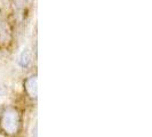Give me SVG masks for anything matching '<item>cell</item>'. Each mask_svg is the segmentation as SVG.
Wrapping results in <instances>:
<instances>
[{
    "label": "cell",
    "mask_w": 152,
    "mask_h": 137,
    "mask_svg": "<svg viewBox=\"0 0 152 137\" xmlns=\"http://www.w3.org/2000/svg\"><path fill=\"white\" fill-rule=\"evenodd\" d=\"M1 127L9 135H14L20 128V114L14 109H7L1 115Z\"/></svg>",
    "instance_id": "cell-1"
},
{
    "label": "cell",
    "mask_w": 152,
    "mask_h": 137,
    "mask_svg": "<svg viewBox=\"0 0 152 137\" xmlns=\"http://www.w3.org/2000/svg\"><path fill=\"white\" fill-rule=\"evenodd\" d=\"M32 62V52L29 46H23L17 54V64L21 68H26L30 66Z\"/></svg>",
    "instance_id": "cell-2"
},
{
    "label": "cell",
    "mask_w": 152,
    "mask_h": 137,
    "mask_svg": "<svg viewBox=\"0 0 152 137\" xmlns=\"http://www.w3.org/2000/svg\"><path fill=\"white\" fill-rule=\"evenodd\" d=\"M25 90L31 98H37L38 96V79L36 76H30L25 81Z\"/></svg>",
    "instance_id": "cell-3"
},
{
    "label": "cell",
    "mask_w": 152,
    "mask_h": 137,
    "mask_svg": "<svg viewBox=\"0 0 152 137\" xmlns=\"http://www.w3.org/2000/svg\"><path fill=\"white\" fill-rule=\"evenodd\" d=\"M10 41V29L5 21H0V44L5 45Z\"/></svg>",
    "instance_id": "cell-4"
},
{
    "label": "cell",
    "mask_w": 152,
    "mask_h": 137,
    "mask_svg": "<svg viewBox=\"0 0 152 137\" xmlns=\"http://www.w3.org/2000/svg\"><path fill=\"white\" fill-rule=\"evenodd\" d=\"M8 94V87L6 86V84L0 81V99L5 98Z\"/></svg>",
    "instance_id": "cell-5"
},
{
    "label": "cell",
    "mask_w": 152,
    "mask_h": 137,
    "mask_svg": "<svg viewBox=\"0 0 152 137\" xmlns=\"http://www.w3.org/2000/svg\"><path fill=\"white\" fill-rule=\"evenodd\" d=\"M37 131H38V126H37V123L34 122V123H32V125H31L30 130H29V136L30 137H37L38 136Z\"/></svg>",
    "instance_id": "cell-6"
}]
</instances>
